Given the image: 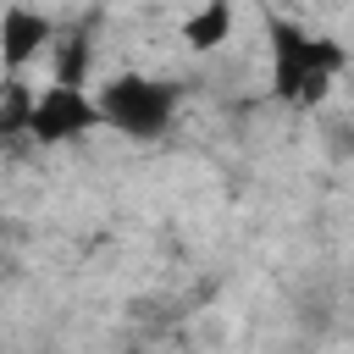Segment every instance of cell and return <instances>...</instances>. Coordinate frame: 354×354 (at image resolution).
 <instances>
[{"mask_svg": "<svg viewBox=\"0 0 354 354\" xmlns=\"http://www.w3.org/2000/svg\"><path fill=\"white\" fill-rule=\"evenodd\" d=\"M266 33V94L288 111H315L348 66V50L282 11H260Z\"/></svg>", "mask_w": 354, "mask_h": 354, "instance_id": "6da1fadb", "label": "cell"}, {"mask_svg": "<svg viewBox=\"0 0 354 354\" xmlns=\"http://www.w3.org/2000/svg\"><path fill=\"white\" fill-rule=\"evenodd\" d=\"M94 105H100L111 133H122L133 144H149L171 127V116L183 105V88L166 83V77H149V72H116V77L100 83Z\"/></svg>", "mask_w": 354, "mask_h": 354, "instance_id": "7a4b0ae2", "label": "cell"}, {"mask_svg": "<svg viewBox=\"0 0 354 354\" xmlns=\"http://www.w3.org/2000/svg\"><path fill=\"white\" fill-rule=\"evenodd\" d=\"M105 116L94 105L88 88H66V83H50V88H33V111H28V138L33 144H72V138H88L100 133Z\"/></svg>", "mask_w": 354, "mask_h": 354, "instance_id": "3957f363", "label": "cell"}, {"mask_svg": "<svg viewBox=\"0 0 354 354\" xmlns=\"http://www.w3.org/2000/svg\"><path fill=\"white\" fill-rule=\"evenodd\" d=\"M55 39H61L55 17H44V11H33V6L11 0V6L0 11V72H6V77H17V72H22L33 55H44Z\"/></svg>", "mask_w": 354, "mask_h": 354, "instance_id": "277c9868", "label": "cell"}, {"mask_svg": "<svg viewBox=\"0 0 354 354\" xmlns=\"http://www.w3.org/2000/svg\"><path fill=\"white\" fill-rule=\"evenodd\" d=\"M232 28H238V0H199V6L177 22V33H183V44H188L194 55L221 50V44L232 39Z\"/></svg>", "mask_w": 354, "mask_h": 354, "instance_id": "5b68a950", "label": "cell"}, {"mask_svg": "<svg viewBox=\"0 0 354 354\" xmlns=\"http://www.w3.org/2000/svg\"><path fill=\"white\" fill-rule=\"evenodd\" d=\"M88 61H94V50H88V22H77V28L55 44V77H50V83L88 88Z\"/></svg>", "mask_w": 354, "mask_h": 354, "instance_id": "8992f818", "label": "cell"}, {"mask_svg": "<svg viewBox=\"0 0 354 354\" xmlns=\"http://www.w3.org/2000/svg\"><path fill=\"white\" fill-rule=\"evenodd\" d=\"M28 111H33V88L11 77L0 88V138H28Z\"/></svg>", "mask_w": 354, "mask_h": 354, "instance_id": "52a82bcc", "label": "cell"}]
</instances>
